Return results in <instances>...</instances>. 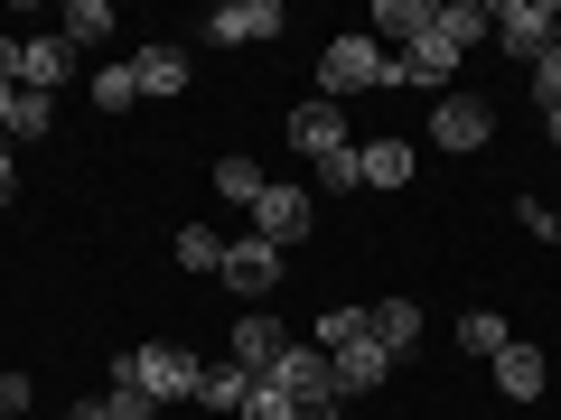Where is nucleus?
Listing matches in <instances>:
<instances>
[{"instance_id":"nucleus-15","label":"nucleus","mask_w":561,"mask_h":420,"mask_svg":"<svg viewBox=\"0 0 561 420\" xmlns=\"http://www.w3.org/2000/svg\"><path fill=\"white\" fill-rule=\"evenodd\" d=\"M66 75H76V47H66L57 28L20 47V84H28V94H66Z\"/></svg>"},{"instance_id":"nucleus-12","label":"nucleus","mask_w":561,"mask_h":420,"mask_svg":"<svg viewBox=\"0 0 561 420\" xmlns=\"http://www.w3.org/2000/svg\"><path fill=\"white\" fill-rule=\"evenodd\" d=\"M328 374H337V401H356V393H375V383H393V355H383L375 337H356V346L328 355Z\"/></svg>"},{"instance_id":"nucleus-17","label":"nucleus","mask_w":561,"mask_h":420,"mask_svg":"<svg viewBox=\"0 0 561 420\" xmlns=\"http://www.w3.org/2000/svg\"><path fill=\"white\" fill-rule=\"evenodd\" d=\"M365 337H375L383 355L402 364V355L421 346V308H412V300H375V308H365Z\"/></svg>"},{"instance_id":"nucleus-27","label":"nucleus","mask_w":561,"mask_h":420,"mask_svg":"<svg viewBox=\"0 0 561 420\" xmlns=\"http://www.w3.org/2000/svg\"><path fill=\"white\" fill-rule=\"evenodd\" d=\"M234 420H300V411H290V393H280L272 374H253V401H243Z\"/></svg>"},{"instance_id":"nucleus-37","label":"nucleus","mask_w":561,"mask_h":420,"mask_svg":"<svg viewBox=\"0 0 561 420\" xmlns=\"http://www.w3.org/2000/svg\"><path fill=\"white\" fill-rule=\"evenodd\" d=\"M57 420H84V411H57Z\"/></svg>"},{"instance_id":"nucleus-10","label":"nucleus","mask_w":561,"mask_h":420,"mask_svg":"<svg viewBox=\"0 0 561 420\" xmlns=\"http://www.w3.org/2000/svg\"><path fill=\"white\" fill-rule=\"evenodd\" d=\"M431 28H440V10H431V0H375V28H365V38H375L383 57H402V47L431 38Z\"/></svg>"},{"instance_id":"nucleus-9","label":"nucleus","mask_w":561,"mask_h":420,"mask_svg":"<svg viewBox=\"0 0 561 420\" xmlns=\"http://www.w3.org/2000/svg\"><path fill=\"white\" fill-rule=\"evenodd\" d=\"M280 355H290L280 318H272V308H243V318H234V355H225V364H243V374H272Z\"/></svg>"},{"instance_id":"nucleus-8","label":"nucleus","mask_w":561,"mask_h":420,"mask_svg":"<svg viewBox=\"0 0 561 420\" xmlns=\"http://www.w3.org/2000/svg\"><path fill=\"white\" fill-rule=\"evenodd\" d=\"M552 28H561V10H552V0H496V38H505V57H524V66H534L542 47H552Z\"/></svg>"},{"instance_id":"nucleus-24","label":"nucleus","mask_w":561,"mask_h":420,"mask_svg":"<svg viewBox=\"0 0 561 420\" xmlns=\"http://www.w3.org/2000/svg\"><path fill=\"white\" fill-rule=\"evenodd\" d=\"M365 337V308H328L319 327H309V346H319V355H337V346H356Z\"/></svg>"},{"instance_id":"nucleus-13","label":"nucleus","mask_w":561,"mask_h":420,"mask_svg":"<svg viewBox=\"0 0 561 420\" xmlns=\"http://www.w3.org/2000/svg\"><path fill=\"white\" fill-rule=\"evenodd\" d=\"M542 383H552V355H542V346H524V337H505L496 393H505V401H542Z\"/></svg>"},{"instance_id":"nucleus-18","label":"nucleus","mask_w":561,"mask_h":420,"mask_svg":"<svg viewBox=\"0 0 561 420\" xmlns=\"http://www.w3.org/2000/svg\"><path fill=\"white\" fill-rule=\"evenodd\" d=\"M57 131V94H10V121H0V150H28V140H47Z\"/></svg>"},{"instance_id":"nucleus-16","label":"nucleus","mask_w":561,"mask_h":420,"mask_svg":"<svg viewBox=\"0 0 561 420\" xmlns=\"http://www.w3.org/2000/svg\"><path fill=\"white\" fill-rule=\"evenodd\" d=\"M131 84H140V94H187V47L179 38H150L131 57Z\"/></svg>"},{"instance_id":"nucleus-19","label":"nucleus","mask_w":561,"mask_h":420,"mask_svg":"<svg viewBox=\"0 0 561 420\" xmlns=\"http://www.w3.org/2000/svg\"><path fill=\"white\" fill-rule=\"evenodd\" d=\"M440 38L459 47V57H468L478 38H496V0H440Z\"/></svg>"},{"instance_id":"nucleus-28","label":"nucleus","mask_w":561,"mask_h":420,"mask_svg":"<svg viewBox=\"0 0 561 420\" xmlns=\"http://www.w3.org/2000/svg\"><path fill=\"white\" fill-rule=\"evenodd\" d=\"M94 103H103V113H131V103H140L131 66H103V75H94Z\"/></svg>"},{"instance_id":"nucleus-26","label":"nucleus","mask_w":561,"mask_h":420,"mask_svg":"<svg viewBox=\"0 0 561 420\" xmlns=\"http://www.w3.org/2000/svg\"><path fill=\"white\" fill-rule=\"evenodd\" d=\"M262 187H272V178H262L253 160H216V197H234V206H253Z\"/></svg>"},{"instance_id":"nucleus-4","label":"nucleus","mask_w":561,"mask_h":420,"mask_svg":"<svg viewBox=\"0 0 561 420\" xmlns=\"http://www.w3.org/2000/svg\"><path fill=\"white\" fill-rule=\"evenodd\" d=\"M216 280L234 290L243 308H262V300L280 290V243H262V234H234V243H225V261H216Z\"/></svg>"},{"instance_id":"nucleus-25","label":"nucleus","mask_w":561,"mask_h":420,"mask_svg":"<svg viewBox=\"0 0 561 420\" xmlns=\"http://www.w3.org/2000/svg\"><path fill=\"white\" fill-rule=\"evenodd\" d=\"M84 420H160V401L150 393H103V401H76Z\"/></svg>"},{"instance_id":"nucleus-30","label":"nucleus","mask_w":561,"mask_h":420,"mask_svg":"<svg viewBox=\"0 0 561 420\" xmlns=\"http://www.w3.org/2000/svg\"><path fill=\"white\" fill-rule=\"evenodd\" d=\"M515 224H524V234H534V243H561V215H552V206H542V197H524V206H515Z\"/></svg>"},{"instance_id":"nucleus-31","label":"nucleus","mask_w":561,"mask_h":420,"mask_svg":"<svg viewBox=\"0 0 561 420\" xmlns=\"http://www.w3.org/2000/svg\"><path fill=\"white\" fill-rule=\"evenodd\" d=\"M28 401H38V393H28V374H0V420H20Z\"/></svg>"},{"instance_id":"nucleus-33","label":"nucleus","mask_w":561,"mask_h":420,"mask_svg":"<svg viewBox=\"0 0 561 420\" xmlns=\"http://www.w3.org/2000/svg\"><path fill=\"white\" fill-rule=\"evenodd\" d=\"M20 47L28 38H0V84H20Z\"/></svg>"},{"instance_id":"nucleus-23","label":"nucleus","mask_w":561,"mask_h":420,"mask_svg":"<svg viewBox=\"0 0 561 420\" xmlns=\"http://www.w3.org/2000/svg\"><path fill=\"white\" fill-rule=\"evenodd\" d=\"M459 346L496 364V355H505V318H496V308H468V318H459Z\"/></svg>"},{"instance_id":"nucleus-11","label":"nucleus","mask_w":561,"mask_h":420,"mask_svg":"<svg viewBox=\"0 0 561 420\" xmlns=\"http://www.w3.org/2000/svg\"><path fill=\"white\" fill-rule=\"evenodd\" d=\"M290 150H300V160H328V150H346V103H300V113H290Z\"/></svg>"},{"instance_id":"nucleus-32","label":"nucleus","mask_w":561,"mask_h":420,"mask_svg":"<svg viewBox=\"0 0 561 420\" xmlns=\"http://www.w3.org/2000/svg\"><path fill=\"white\" fill-rule=\"evenodd\" d=\"M20 197V150H0V206Z\"/></svg>"},{"instance_id":"nucleus-2","label":"nucleus","mask_w":561,"mask_h":420,"mask_svg":"<svg viewBox=\"0 0 561 420\" xmlns=\"http://www.w3.org/2000/svg\"><path fill=\"white\" fill-rule=\"evenodd\" d=\"M272 383L290 393V411H300V420H337V411H346V401H337V374H328V355H319L309 337H290V355L272 364Z\"/></svg>"},{"instance_id":"nucleus-5","label":"nucleus","mask_w":561,"mask_h":420,"mask_svg":"<svg viewBox=\"0 0 561 420\" xmlns=\"http://www.w3.org/2000/svg\"><path fill=\"white\" fill-rule=\"evenodd\" d=\"M486 140H496V113H486V94H440V103H431V150L468 160V150H486Z\"/></svg>"},{"instance_id":"nucleus-7","label":"nucleus","mask_w":561,"mask_h":420,"mask_svg":"<svg viewBox=\"0 0 561 420\" xmlns=\"http://www.w3.org/2000/svg\"><path fill=\"white\" fill-rule=\"evenodd\" d=\"M280 0H225V10H206V47H262V38H280Z\"/></svg>"},{"instance_id":"nucleus-21","label":"nucleus","mask_w":561,"mask_h":420,"mask_svg":"<svg viewBox=\"0 0 561 420\" xmlns=\"http://www.w3.org/2000/svg\"><path fill=\"white\" fill-rule=\"evenodd\" d=\"M57 38H66V47H103V38H113V10H103V0H66Z\"/></svg>"},{"instance_id":"nucleus-29","label":"nucleus","mask_w":561,"mask_h":420,"mask_svg":"<svg viewBox=\"0 0 561 420\" xmlns=\"http://www.w3.org/2000/svg\"><path fill=\"white\" fill-rule=\"evenodd\" d=\"M309 168H319V187H337V197H356V140H346V150H328V160H309Z\"/></svg>"},{"instance_id":"nucleus-36","label":"nucleus","mask_w":561,"mask_h":420,"mask_svg":"<svg viewBox=\"0 0 561 420\" xmlns=\"http://www.w3.org/2000/svg\"><path fill=\"white\" fill-rule=\"evenodd\" d=\"M552 57H561V28H552Z\"/></svg>"},{"instance_id":"nucleus-20","label":"nucleus","mask_w":561,"mask_h":420,"mask_svg":"<svg viewBox=\"0 0 561 420\" xmlns=\"http://www.w3.org/2000/svg\"><path fill=\"white\" fill-rule=\"evenodd\" d=\"M197 401H206V411H243V401H253V374H243V364H206Z\"/></svg>"},{"instance_id":"nucleus-3","label":"nucleus","mask_w":561,"mask_h":420,"mask_svg":"<svg viewBox=\"0 0 561 420\" xmlns=\"http://www.w3.org/2000/svg\"><path fill=\"white\" fill-rule=\"evenodd\" d=\"M375 84H383V47L365 38V28H356V38H328V47H319V94H328V103L375 94Z\"/></svg>"},{"instance_id":"nucleus-14","label":"nucleus","mask_w":561,"mask_h":420,"mask_svg":"<svg viewBox=\"0 0 561 420\" xmlns=\"http://www.w3.org/2000/svg\"><path fill=\"white\" fill-rule=\"evenodd\" d=\"M412 168H421V150L402 131H383V140H365V150H356V178L365 187H412Z\"/></svg>"},{"instance_id":"nucleus-1","label":"nucleus","mask_w":561,"mask_h":420,"mask_svg":"<svg viewBox=\"0 0 561 420\" xmlns=\"http://www.w3.org/2000/svg\"><path fill=\"white\" fill-rule=\"evenodd\" d=\"M197 374L206 364L179 337H150V346H122L113 355V393H150V401H197Z\"/></svg>"},{"instance_id":"nucleus-35","label":"nucleus","mask_w":561,"mask_h":420,"mask_svg":"<svg viewBox=\"0 0 561 420\" xmlns=\"http://www.w3.org/2000/svg\"><path fill=\"white\" fill-rule=\"evenodd\" d=\"M10 94H20V84H0V121H10Z\"/></svg>"},{"instance_id":"nucleus-6","label":"nucleus","mask_w":561,"mask_h":420,"mask_svg":"<svg viewBox=\"0 0 561 420\" xmlns=\"http://www.w3.org/2000/svg\"><path fill=\"white\" fill-rule=\"evenodd\" d=\"M309 224H319V197H309V187L272 178V187L253 197V234H262V243H280V253H290V243H309Z\"/></svg>"},{"instance_id":"nucleus-34","label":"nucleus","mask_w":561,"mask_h":420,"mask_svg":"<svg viewBox=\"0 0 561 420\" xmlns=\"http://www.w3.org/2000/svg\"><path fill=\"white\" fill-rule=\"evenodd\" d=\"M542 131H552V150H561V113H542Z\"/></svg>"},{"instance_id":"nucleus-22","label":"nucleus","mask_w":561,"mask_h":420,"mask_svg":"<svg viewBox=\"0 0 561 420\" xmlns=\"http://www.w3.org/2000/svg\"><path fill=\"white\" fill-rule=\"evenodd\" d=\"M225 261V234L216 224H179V271H216Z\"/></svg>"}]
</instances>
